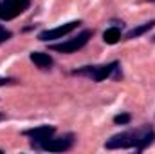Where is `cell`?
I'll use <instances>...</instances> for the list:
<instances>
[{
  "label": "cell",
  "instance_id": "cell-1",
  "mask_svg": "<svg viewBox=\"0 0 155 154\" xmlns=\"http://www.w3.org/2000/svg\"><path fill=\"white\" fill-rule=\"evenodd\" d=\"M155 142V131L150 125H144L141 129H132L114 134L107 140L105 147L114 151V149H135V152H143L146 147H150Z\"/></svg>",
  "mask_w": 155,
  "mask_h": 154
},
{
  "label": "cell",
  "instance_id": "cell-2",
  "mask_svg": "<svg viewBox=\"0 0 155 154\" xmlns=\"http://www.w3.org/2000/svg\"><path fill=\"white\" fill-rule=\"evenodd\" d=\"M72 75L76 76H87L94 82H103L107 78H121V65L119 62H110L107 65H85L81 69H74Z\"/></svg>",
  "mask_w": 155,
  "mask_h": 154
},
{
  "label": "cell",
  "instance_id": "cell-3",
  "mask_svg": "<svg viewBox=\"0 0 155 154\" xmlns=\"http://www.w3.org/2000/svg\"><path fill=\"white\" fill-rule=\"evenodd\" d=\"M90 38H92V31H90V29H85V31H81L78 37L67 40V42L52 44L49 49H51V51H56V53H61V54H71V53H78L81 47H85Z\"/></svg>",
  "mask_w": 155,
  "mask_h": 154
},
{
  "label": "cell",
  "instance_id": "cell-4",
  "mask_svg": "<svg viewBox=\"0 0 155 154\" xmlns=\"http://www.w3.org/2000/svg\"><path fill=\"white\" fill-rule=\"evenodd\" d=\"M31 0H4L0 4V18L2 20H13L18 15H22L25 9H29Z\"/></svg>",
  "mask_w": 155,
  "mask_h": 154
},
{
  "label": "cell",
  "instance_id": "cell-5",
  "mask_svg": "<svg viewBox=\"0 0 155 154\" xmlns=\"http://www.w3.org/2000/svg\"><path fill=\"white\" fill-rule=\"evenodd\" d=\"M79 24H81L79 20H72V22H67V24L58 26V27H54V29H45V31H41L38 35V40L40 42H52V40L63 38L65 35H69V33H72L74 29H78Z\"/></svg>",
  "mask_w": 155,
  "mask_h": 154
},
{
  "label": "cell",
  "instance_id": "cell-6",
  "mask_svg": "<svg viewBox=\"0 0 155 154\" xmlns=\"http://www.w3.org/2000/svg\"><path fill=\"white\" fill-rule=\"evenodd\" d=\"M74 145V134H63L60 138H49L47 142H43L38 149L41 151H49V152H63V151H69L71 147Z\"/></svg>",
  "mask_w": 155,
  "mask_h": 154
},
{
  "label": "cell",
  "instance_id": "cell-7",
  "mask_svg": "<svg viewBox=\"0 0 155 154\" xmlns=\"http://www.w3.org/2000/svg\"><path fill=\"white\" fill-rule=\"evenodd\" d=\"M54 132H56V129H54L52 125H40V127H35V129H27V131H24L22 134L27 136V138H31L33 147L38 149L43 142H47L49 138L54 136Z\"/></svg>",
  "mask_w": 155,
  "mask_h": 154
},
{
  "label": "cell",
  "instance_id": "cell-8",
  "mask_svg": "<svg viewBox=\"0 0 155 154\" xmlns=\"http://www.w3.org/2000/svg\"><path fill=\"white\" fill-rule=\"evenodd\" d=\"M29 58H31V62L40 67V69H51L52 67V58L47 54V53H41V51H33L31 54H29Z\"/></svg>",
  "mask_w": 155,
  "mask_h": 154
},
{
  "label": "cell",
  "instance_id": "cell-9",
  "mask_svg": "<svg viewBox=\"0 0 155 154\" xmlns=\"http://www.w3.org/2000/svg\"><path fill=\"white\" fill-rule=\"evenodd\" d=\"M153 27H155V20H150V22H146V24H143V26H137V27H134L132 31H128V35H126V40L139 38V37L146 35L148 31H152Z\"/></svg>",
  "mask_w": 155,
  "mask_h": 154
},
{
  "label": "cell",
  "instance_id": "cell-10",
  "mask_svg": "<svg viewBox=\"0 0 155 154\" xmlns=\"http://www.w3.org/2000/svg\"><path fill=\"white\" fill-rule=\"evenodd\" d=\"M103 40H105V44H108V45H114V44H117V42L121 40V29H119L117 26L108 27V29L103 33Z\"/></svg>",
  "mask_w": 155,
  "mask_h": 154
},
{
  "label": "cell",
  "instance_id": "cell-11",
  "mask_svg": "<svg viewBox=\"0 0 155 154\" xmlns=\"http://www.w3.org/2000/svg\"><path fill=\"white\" fill-rule=\"evenodd\" d=\"M132 121V114L130 113H121V114L114 116V123L116 125H128Z\"/></svg>",
  "mask_w": 155,
  "mask_h": 154
},
{
  "label": "cell",
  "instance_id": "cell-12",
  "mask_svg": "<svg viewBox=\"0 0 155 154\" xmlns=\"http://www.w3.org/2000/svg\"><path fill=\"white\" fill-rule=\"evenodd\" d=\"M11 37H13V33H11L9 29H5V27H2V26H0V44L7 42Z\"/></svg>",
  "mask_w": 155,
  "mask_h": 154
},
{
  "label": "cell",
  "instance_id": "cell-13",
  "mask_svg": "<svg viewBox=\"0 0 155 154\" xmlns=\"http://www.w3.org/2000/svg\"><path fill=\"white\" fill-rule=\"evenodd\" d=\"M11 82H15L13 78H0V85H5V83H11Z\"/></svg>",
  "mask_w": 155,
  "mask_h": 154
},
{
  "label": "cell",
  "instance_id": "cell-14",
  "mask_svg": "<svg viewBox=\"0 0 155 154\" xmlns=\"http://www.w3.org/2000/svg\"><path fill=\"white\" fill-rule=\"evenodd\" d=\"M150 2H155V0H150Z\"/></svg>",
  "mask_w": 155,
  "mask_h": 154
}]
</instances>
